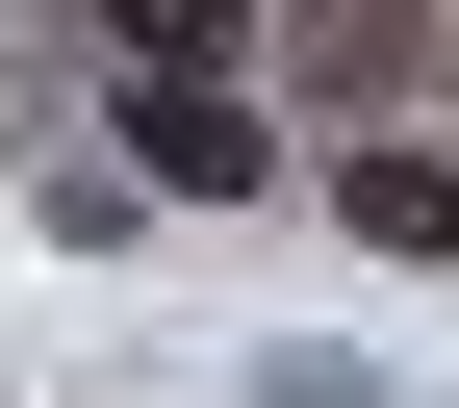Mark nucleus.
Listing matches in <instances>:
<instances>
[{
	"instance_id": "nucleus-1",
	"label": "nucleus",
	"mask_w": 459,
	"mask_h": 408,
	"mask_svg": "<svg viewBox=\"0 0 459 408\" xmlns=\"http://www.w3.org/2000/svg\"><path fill=\"white\" fill-rule=\"evenodd\" d=\"M102 128H128L153 204H255V179H281V102L230 77V51H128V102H102Z\"/></svg>"
},
{
	"instance_id": "nucleus-2",
	"label": "nucleus",
	"mask_w": 459,
	"mask_h": 408,
	"mask_svg": "<svg viewBox=\"0 0 459 408\" xmlns=\"http://www.w3.org/2000/svg\"><path fill=\"white\" fill-rule=\"evenodd\" d=\"M332 230H358V256H459V153H358Z\"/></svg>"
},
{
	"instance_id": "nucleus-3",
	"label": "nucleus",
	"mask_w": 459,
	"mask_h": 408,
	"mask_svg": "<svg viewBox=\"0 0 459 408\" xmlns=\"http://www.w3.org/2000/svg\"><path fill=\"white\" fill-rule=\"evenodd\" d=\"M281 0H102V51H255Z\"/></svg>"
}]
</instances>
